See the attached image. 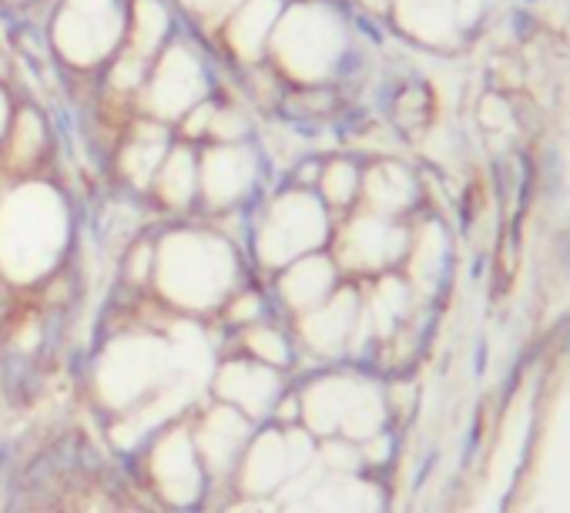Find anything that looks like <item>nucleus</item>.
Instances as JSON below:
<instances>
[{"mask_svg": "<svg viewBox=\"0 0 570 513\" xmlns=\"http://www.w3.org/2000/svg\"><path fill=\"white\" fill-rule=\"evenodd\" d=\"M353 55V24L333 0H285L265 65L285 88L333 85Z\"/></svg>", "mask_w": 570, "mask_h": 513, "instance_id": "1", "label": "nucleus"}, {"mask_svg": "<svg viewBox=\"0 0 570 513\" xmlns=\"http://www.w3.org/2000/svg\"><path fill=\"white\" fill-rule=\"evenodd\" d=\"M155 286L158 293L188 313H208L225 306L238 286L235 245L205 228H175L155 241Z\"/></svg>", "mask_w": 570, "mask_h": 513, "instance_id": "2", "label": "nucleus"}, {"mask_svg": "<svg viewBox=\"0 0 570 513\" xmlns=\"http://www.w3.org/2000/svg\"><path fill=\"white\" fill-rule=\"evenodd\" d=\"M68 205L45 181H21L0 198V273L14 283L45 279L68 245Z\"/></svg>", "mask_w": 570, "mask_h": 513, "instance_id": "3", "label": "nucleus"}, {"mask_svg": "<svg viewBox=\"0 0 570 513\" xmlns=\"http://www.w3.org/2000/svg\"><path fill=\"white\" fill-rule=\"evenodd\" d=\"M330 235H333V218L323 198L313 188L293 185L268 198L252 231V251L258 266L278 273L289 263L303 259V255L323 251Z\"/></svg>", "mask_w": 570, "mask_h": 513, "instance_id": "4", "label": "nucleus"}, {"mask_svg": "<svg viewBox=\"0 0 570 513\" xmlns=\"http://www.w3.org/2000/svg\"><path fill=\"white\" fill-rule=\"evenodd\" d=\"M51 48L75 71H101L125 48V0H61Z\"/></svg>", "mask_w": 570, "mask_h": 513, "instance_id": "5", "label": "nucleus"}, {"mask_svg": "<svg viewBox=\"0 0 570 513\" xmlns=\"http://www.w3.org/2000/svg\"><path fill=\"white\" fill-rule=\"evenodd\" d=\"M212 95L215 91H212V78H208L202 51L188 38L175 34L168 48L158 58H151L135 111L175 128L198 101Z\"/></svg>", "mask_w": 570, "mask_h": 513, "instance_id": "6", "label": "nucleus"}, {"mask_svg": "<svg viewBox=\"0 0 570 513\" xmlns=\"http://www.w3.org/2000/svg\"><path fill=\"white\" fill-rule=\"evenodd\" d=\"M262 178V151L245 145H198V201L208 211L242 208Z\"/></svg>", "mask_w": 570, "mask_h": 513, "instance_id": "7", "label": "nucleus"}, {"mask_svg": "<svg viewBox=\"0 0 570 513\" xmlns=\"http://www.w3.org/2000/svg\"><path fill=\"white\" fill-rule=\"evenodd\" d=\"M171 353H175L171 343H158L148 336L115 343L98 369V383H101V393L108 396V403H115V406L145 403L148 389L165 383Z\"/></svg>", "mask_w": 570, "mask_h": 513, "instance_id": "8", "label": "nucleus"}, {"mask_svg": "<svg viewBox=\"0 0 570 513\" xmlns=\"http://www.w3.org/2000/svg\"><path fill=\"white\" fill-rule=\"evenodd\" d=\"M386 21L400 38L430 55H453L466 45L453 0H393Z\"/></svg>", "mask_w": 570, "mask_h": 513, "instance_id": "9", "label": "nucleus"}, {"mask_svg": "<svg viewBox=\"0 0 570 513\" xmlns=\"http://www.w3.org/2000/svg\"><path fill=\"white\" fill-rule=\"evenodd\" d=\"M282 8H285V0H242V4L215 28L218 45L232 65L245 71L265 61Z\"/></svg>", "mask_w": 570, "mask_h": 513, "instance_id": "10", "label": "nucleus"}, {"mask_svg": "<svg viewBox=\"0 0 570 513\" xmlns=\"http://www.w3.org/2000/svg\"><path fill=\"white\" fill-rule=\"evenodd\" d=\"M151 476L161 496L175 506H188L202 493V456L195 450L191 430H168L151 453Z\"/></svg>", "mask_w": 570, "mask_h": 513, "instance_id": "11", "label": "nucleus"}, {"mask_svg": "<svg viewBox=\"0 0 570 513\" xmlns=\"http://www.w3.org/2000/svg\"><path fill=\"white\" fill-rule=\"evenodd\" d=\"M403 248V228L376 211H360L346 221L336 245V266L346 269H383Z\"/></svg>", "mask_w": 570, "mask_h": 513, "instance_id": "12", "label": "nucleus"}, {"mask_svg": "<svg viewBox=\"0 0 570 513\" xmlns=\"http://www.w3.org/2000/svg\"><path fill=\"white\" fill-rule=\"evenodd\" d=\"M303 433H262L255 443L245 446L242 466H245V490L268 493L272 486L285 483V476L296 473L309 456L296 453Z\"/></svg>", "mask_w": 570, "mask_h": 513, "instance_id": "13", "label": "nucleus"}, {"mask_svg": "<svg viewBox=\"0 0 570 513\" xmlns=\"http://www.w3.org/2000/svg\"><path fill=\"white\" fill-rule=\"evenodd\" d=\"M215 389L218 396L225 399V406L238 410L242 416H265L278 399V376L272 366H262V363H248V359H238V363H228L218 369V379H215Z\"/></svg>", "mask_w": 570, "mask_h": 513, "instance_id": "14", "label": "nucleus"}, {"mask_svg": "<svg viewBox=\"0 0 570 513\" xmlns=\"http://www.w3.org/2000/svg\"><path fill=\"white\" fill-rule=\"evenodd\" d=\"M336 293V259L323 251L303 255V259L278 269V299L296 316L313 313Z\"/></svg>", "mask_w": 570, "mask_h": 513, "instance_id": "15", "label": "nucleus"}, {"mask_svg": "<svg viewBox=\"0 0 570 513\" xmlns=\"http://www.w3.org/2000/svg\"><path fill=\"white\" fill-rule=\"evenodd\" d=\"M248 416H242L238 410L232 406H215L195 430H191V440H195V450L202 456V466H212V470H225L232 466L235 460H242L245 446H248Z\"/></svg>", "mask_w": 570, "mask_h": 513, "instance_id": "16", "label": "nucleus"}, {"mask_svg": "<svg viewBox=\"0 0 570 513\" xmlns=\"http://www.w3.org/2000/svg\"><path fill=\"white\" fill-rule=\"evenodd\" d=\"M155 201L165 208V211H188L198 205V145H188V141H171V148L165 151L155 178H151V188Z\"/></svg>", "mask_w": 570, "mask_h": 513, "instance_id": "17", "label": "nucleus"}, {"mask_svg": "<svg viewBox=\"0 0 570 513\" xmlns=\"http://www.w3.org/2000/svg\"><path fill=\"white\" fill-rule=\"evenodd\" d=\"M178 34L171 0H128L125 4V48L141 58H158Z\"/></svg>", "mask_w": 570, "mask_h": 513, "instance_id": "18", "label": "nucleus"}, {"mask_svg": "<svg viewBox=\"0 0 570 513\" xmlns=\"http://www.w3.org/2000/svg\"><path fill=\"white\" fill-rule=\"evenodd\" d=\"M360 198L366 201L370 211L376 215H400L403 208L413 205L416 198V175L396 161V158H376L370 168H363V191Z\"/></svg>", "mask_w": 570, "mask_h": 513, "instance_id": "19", "label": "nucleus"}, {"mask_svg": "<svg viewBox=\"0 0 570 513\" xmlns=\"http://www.w3.org/2000/svg\"><path fill=\"white\" fill-rule=\"evenodd\" d=\"M353 326H356V299L346 289L333 293L323 306L299 316V333H303V339H306V346L313 353L316 349L330 353V349L343 346V339L350 336Z\"/></svg>", "mask_w": 570, "mask_h": 513, "instance_id": "20", "label": "nucleus"}, {"mask_svg": "<svg viewBox=\"0 0 570 513\" xmlns=\"http://www.w3.org/2000/svg\"><path fill=\"white\" fill-rule=\"evenodd\" d=\"M48 145H51V135H48V121L41 118V111L31 105L14 108L4 141H0V151L11 158L14 171H31L45 158Z\"/></svg>", "mask_w": 570, "mask_h": 513, "instance_id": "21", "label": "nucleus"}, {"mask_svg": "<svg viewBox=\"0 0 570 513\" xmlns=\"http://www.w3.org/2000/svg\"><path fill=\"white\" fill-rule=\"evenodd\" d=\"M363 191V165L350 155H333L323 161L320 168V181H316V195L323 198V205L330 211H343L353 208L360 201Z\"/></svg>", "mask_w": 570, "mask_h": 513, "instance_id": "22", "label": "nucleus"}, {"mask_svg": "<svg viewBox=\"0 0 570 513\" xmlns=\"http://www.w3.org/2000/svg\"><path fill=\"white\" fill-rule=\"evenodd\" d=\"M255 135V118L248 101L238 98H215L208 141L205 145H245Z\"/></svg>", "mask_w": 570, "mask_h": 513, "instance_id": "23", "label": "nucleus"}, {"mask_svg": "<svg viewBox=\"0 0 570 513\" xmlns=\"http://www.w3.org/2000/svg\"><path fill=\"white\" fill-rule=\"evenodd\" d=\"M242 343H245L248 356H252L255 363H262V366L282 369V366H289V363H293V346H289V339H285V336H282L278 329H272V326L252 323V326L245 329Z\"/></svg>", "mask_w": 570, "mask_h": 513, "instance_id": "24", "label": "nucleus"}, {"mask_svg": "<svg viewBox=\"0 0 570 513\" xmlns=\"http://www.w3.org/2000/svg\"><path fill=\"white\" fill-rule=\"evenodd\" d=\"M171 4H175V11L195 18L198 24L218 28V24L242 4V0H171Z\"/></svg>", "mask_w": 570, "mask_h": 513, "instance_id": "25", "label": "nucleus"}, {"mask_svg": "<svg viewBox=\"0 0 570 513\" xmlns=\"http://www.w3.org/2000/svg\"><path fill=\"white\" fill-rule=\"evenodd\" d=\"M155 273V241L148 238H138L128 245L125 251V276L131 286H145Z\"/></svg>", "mask_w": 570, "mask_h": 513, "instance_id": "26", "label": "nucleus"}, {"mask_svg": "<svg viewBox=\"0 0 570 513\" xmlns=\"http://www.w3.org/2000/svg\"><path fill=\"white\" fill-rule=\"evenodd\" d=\"M356 8L370 18H390L393 0H356Z\"/></svg>", "mask_w": 570, "mask_h": 513, "instance_id": "27", "label": "nucleus"}, {"mask_svg": "<svg viewBox=\"0 0 570 513\" xmlns=\"http://www.w3.org/2000/svg\"><path fill=\"white\" fill-rule=\"evenodd\" d=\"M11 115H14V108H11L8 88H0V141H4V131H8V125H11Z\"/></svg>", "mask_w": 570, "mask_h": 513, "instance_id": "28", "label": "nucleus"}, {"mask_svg": "<svg viewBox=\"0 0 570 513\" xmlns=\"http://www.w3.org/2000/svg\"><path fill=\"white\" fill-rule=\"evenodd\" d=\"M232 513H272V510H265V503H242V506L232 510Z\"/></svg>", "mask_w": 570, "mask_h": 513, "instance_id": "29", "label": "nucleus"}, {"mask_svg": "<svg viewBox=\"0 0 570 513\" xmlns=\"http://www.w3.org/2000/svg\"><path fill=\"white\" fill-rule=\"evenodd\" d=\"M0 4H8V8H31L35 0H0Z\"/></svg>", "mask_w": 570, "mask_h": 513, "instance_id": "30", "label": "nucleus"}]
</instances>
